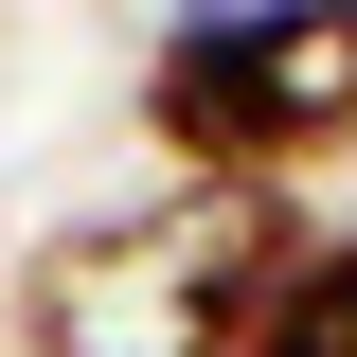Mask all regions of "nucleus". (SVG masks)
Here are the masks:
<instances>
[{"mask_svg": "<svg viewBox=\"0 0 357 357\" xmlns=\"http://www.w3.org/2000/svg\"><path fill=\"white\" fill-rule=\"evenodd\" d=\"M304 178H143L18 250V357H232L304 268Z\"/></svg>", "mask_w": 357, "mask_h": 357, "instance_id": "nucleus-1", "label": "nucleus"}, {"mask_svg": "<svg viewBox=\"0 0 357 357\" xmlns=\"http://www.w3.org/2000/svg\"><path fill=\"white\" fill-rule=\"evenodd\" d=\"M143 143L178 178H321L357 143V0H268L143 36Z\"/></svg>", "mask_w": 357, "mask_h": 357, "instance_id": "nucleus-2", "label": "nucleus"}, {"mask_svg": "<svg viewBox=\"0 0 357 357\" xmlns=\"http://www.w3.org/2000/svg\"><path fill=\"white\" fill-rule=\"evenodd\" d=\"M232 357H357V215H321V232H304V268L268 286V321H250Z\"/></svg>", "mask_w": 357, "mask_h": 357, "instance_id": "nucleus-3", "label": "nucleus"}, {"mask_svg": "<svg viewBox=\"0 0 357 357\" xmlns=\"http://www.w3.org/2000/svg\"><path fill=\"white\" fill-rule=\"evenodd\" d=\"M197 18H268V0H143V36H197Z\"/></svg>", "mask_w": 357, "mask_h": 357, "instance_id": "nucleus-4", "label": "nucleus"}]
</instances>
